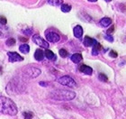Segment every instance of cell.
I'll return each instance as SVG.
<instances>
[{
  "label": "cell",
  "mask_w": 126,
  "mask_h": 119,
  "mask_svg": "<svg viewBox=\"0 0 126 119\" xmlns=\"http://www.w3.org/2000/svg\"><path fill=\"white\" fill-rule=\"evenodd\" d=\"M0 113L13 117L17 115L18 109L12 99L1 96L0 97Z\"/></svg>",
  "instance_id": "obj_1"
},
{
  "label": "cell",
  "mask_w": 126,
  "mask_h": 119,
  "mask_svg": "<svg viewBox=\"0 0 126 119\" xmlns=\"http://www.w3.org/2000/svg\"><path fill=\"white\" fill-rule=\"evenodd\" d=\"M75 97H76V93L66 89L53 90L50 94V98L58 101H69L75 98Z\"/></svg>",
  "instance_id": "obj_2"
},
{
  "label": "cell",
  "mask_w": 126,
  "mask_h": 119,
  "mask_svg": "<svg viewBox=\"0 0 126 119\" xmlns=\"http://www.w3.org/2000/svg\"><path fill=\"white\" fill-rule=\"evenodd\" d=\"M57 82L63 86H67L68 87H76L77 83L73 79L69 76H63L60 79H57Z\"/></svg>",
  "instance_id": "obj_3"
},
{
  "label": "cell",
  "mask_w": 126,
  "mask_h": 119,
  "mask_svg": "<svg viewBox=\"0 0 126 119\" xmlns=\"http://www.w3.org/2000/svg\"><path fill=\"white\" fill-rule=\"evenodd\" d=\"M25 74L29 78L34 79V78H37L41 74V69H37V68H34V67H29V68H27L26 70H25Z\"/></svg>",
  "instance_id": "obj_4"
},
{
  "label": "cell",
  "mask_w": 126,
  "mask_h": 119,
  "mask_svg": "<svg viewBox=\"0 0 126 119\" xmlns=\"http://www.w3.org/2000/svg\"><path fill=\"white\" fill-rule=\"evenodd\" d=\"M8 60L10 62H17V61H23L24 58L20 54H18L16 51H8L7 52Z\"/></svg>",
  "instance_id": "obj_5"
},
{
  "label": "cell",
  "mask_w": 126,
  "mask_h": 119,
  "mask_svg": "<svg viewBox=\"0 0 126 119\" xmlns=\"http://www.w3.org/2000/svg\"><path fill=\"white\" fill-rule=\"evenodd\" d=\"M32 41H33V42H35L37 45H39L40 47H42L44 48V49H48L49 48V43H48L45 40H43L42 37H40L39 35H33L32 36Z\"/></svg>",
  "instance_id": "obj_6"
},
{
  "label": "cell",
  "mask_w": 126,
  "mask_h": 119,
  "mask_svg": "<svg viewBox=\"0 0 126 119\" xmlns=\"http://www.w3.org/2000/svg\"><path fill=\"white\" fill-rule=\"evenodd\" d=\"M46 39H47L48 42H59V41L61 40V37H60V35H59L57 33L50 32V33H48L47 34H46Z\"/></svg>",
  "instance_id": "obj_7"
},
{
  "label": "cell",
  "mask_w": 126,
  "mask_h": 119,
  "mask_svg": "<svg viewBox=\"0 0 126 119\" xmlns=\"http://www.w3.org/2000/svg\"><path fill=\"white\" fill-rule=\"evenodd\" d=\"M79 70H80L82 73L87 74V75H91L93 73L92 68H90L89 66H87V65H80V66H79Z\"/></svg>",
  "instance_id": "obj_8"
},
{
  "label": "cell",
  "mask_w": 126,
  "mask_h": 119,
  "mask_svg": "<svg viewBox=\"0 0 126 119\" xmlns=\"http://www.w3.org/2000/svg\"><path fill=\"white\" fill-rule=\"evenodd\" d=\"M73 33L76 38H81L82 35H83V29L80 25H77L73 29Z\"/></svg>",
  "instance_id": "obj_9"
},
{
  "label": "cell",
  "mask_w": 126,
  "mask_h": 119,
  "mask_svg": "<svg viewBox=\"0 0 126 119\" xmlns=\"http://www.w3.org/2000/svg\"><path fill=\"white\" fill-rule=\"evenodd\" d=\"M34 58H35L36 61H42L43 58H44V52H43V51L40 50V49L35 51V52H34Z\"/></svg>",
  "instance_id": "obj_10"
},
{
  "label": "cell",
  "mask_w": 126,
  "mask_h": 119,
  "mask_svg": "<svg viewBox=\"0 0 126 119\" xmlns=\"http://www.w3.org/2000/svg\"><path fill=\"white\" fill-rule=\"evenodd\" d=\"M44 56L48 59V60H50V61H55L56 60V55L53 53V51H51L50 50L45 51Z\"/></svg>",
  "instance_id": "obj_11"
},
{
  "label": "cell",
  "mask_w": 126,
  "mask_h": 119,
  "mask_svg": "<svg viewBox=\"0 0 126 119\" xmlns=\"http://www.w3.org/2000/svg\"><path fill=\"white\" fill-rule=\"evenodd\" d=\"M96 42L95 40L92 39V38L88 37V36H86L84 39V45L86 47H89V46H93L94 44V42Z\"/></svg>",
  "instance_id": "obj_12"
},
{
  "label": "cell",
  "mask_w": 126,
  "mask_h": 119,
  "mask_svg": "<svg viewBox=\"0 0 126 119\" xmlns=\"http://www.w3.org/2000/svg\"><path fill=\"white\" fill-rule=\"evenodd\" d=\"M101 50H102V46H101V44L97 42H94V44L93 45V51H92L93 55H97L98 52H99Z\"/></svg>",
  "instance_id": "obj_13"
},
{
  "label": "cell",
  "mask_w": 126,
  "mask_h": 119,
  "mask_svg": "<svg viewBox=\"0 0 126 119\" xmlns=\"http://www.w3.org/2000/svg\"><path fill=\"white\" fill-rule=\"evenodd\" d=\"M71 61H73L74 63H79L82 61V55L79 53H75L70 57Z\"/></svg>",
  "instance_id": "obj_14"
},
{
  "label": "cell",
  "mask_w": 126,
  "mask_h": 119,
  "mask_svg": "<svg viewBox=\"0 0 126 119\" xmlns=\"http://www.w3.org/2000/svg\"><path fill=\"white\" fill-rule=\"evenodd\" d=\"M111 23H112V20H111V18H108V17H105V18L101 19V21H100V24L103 27L109 26L111 24Z\"/></svg>",
  "instance_id": "obj_15"
},
{
  "label": "cell",
  "mask_w": 126,
  "mask_h": 119,
  "mask_svg": "<svg viewBox=\"0 0 126 119\" xmlns=\"http://www.w3.org/2000/svg\"><path fill=\"white\" fill-rule=\"evenodd\" d=\"M19 50L22 53L24 54H27V53L30 51V47L28 44H22L20 47H19Z\"/></svg>",
  "instance_id": "obj_16"
},
{
  "label": "cell",
  "mask_w": 126,
  "mask_h": 119,
  "mask_svg": "<svg viewBox=\"0 0 126 119\" xmlns=\"http://www.w3.org/2000/svg\"><path fill=\"white\" fill-rule=\"evenodd\" d=\"M70 10H71V6L69 5L63 4V5H61V11H62V12H64V13H68Z\"/></svg>",
  "instance_id": "obj_17"
},
{
  "label": "cell",
  "mask_w": 126,
  "mask_h": 119,
  "mask_svg": "<svg viewBox=\"0 0 126 119\" xmlns=\"http://www.w3.org/2000/svg\"><path fill=\"white\" fill-rule=\"evenodd\" d=\"M6 30L7 28L5 26H3L2 28H0V38H4L6 35Z\"/></svg>",
  "instance_id": "obj_18"
},
{
  "label": "cell",
  "mask_w": 126,
  "mask_h": 119,
  "mask_svg": "<svg viewBox=\"0 0 126 119\" xmlns=\"http://www.w3.org/2000/svg\"><path fill=\"white\" fill-rule=\"evenodd\" d=\"M15 44H16V40L14 39V38L7 39V41H6V45L7 46H14Z\"/></svg>",
  "instance_id": "obj_19"
},
{
  "label": "cell",
  "mask_w": 126,
  "mask_h": 119,
  "mask_svg": "<svg viewBox=\"0 0 126 119\" xmlns=\"http://www.w3.org/2000/svg\"><path fill=\"white\" fill-rule=\"evenodd\" d=\"M24 119H32L33 117V114L32 112H25L24 113Z\"/></svg>",
  "instance_id": "obj_20"
},
{
  "label": "cell",
  "mask_w": 126,
  "mask_h": 119,
  "mask_svg": "<svg viewBox=\"0 0 126 119\" xmlns=\"http://www.w3.org/2000/svg\"><path fill=\"white\" fill-rule=\"evenodd\" d=\"M59 53H60V55H61L62 58H65V57H67V55H68V51H67L65 49H61V50L59 51Z\"/></svg>",
  "instance_id": "obj_21"
},
{
  "label": "cell",
  "mask_w": 126,
  "mask_h": 119,
  "mask_svg": "<svg viewBox=\"0 0 126 119\" xmlns=\"http://www.w3.org/2000/svg\"><path fill=\"white\" fill-rule=\"evenodd\" d=\"M99 79L101 80V81H105V82H106L108 80V78L105 76V74H103V73H101V74H99Z\"/></svg>",
  "instance_id": "obj_22"
},
{
  "label": "cell",
  "mask_w": 126,
  "mask_h": 119,
  "mask_svg": "<svg viewBox=\"0 0 126 119\" xmlns=\"http://www.w3.org/2000/svg\"><path fill=\"white\" fill-rule=\"evenodd\" d=\"M49 4L50 5H61L62 4V1H49Z\"/></svg>",
  "instance_id": "obj_23"
},
{
  "label": "cell",
  "mask_w": 126,
  "mask_h": 119,
  "mask_svg": "<svg viewBox=\"0 0 126 119\" xmlns=\"http://www.w3.org/2000/svg\"><path fill=\"white\" fill-rule=\"evenodd\" d=\"M0 24H3V25L6 24V18L5 16H0Z\"/></svg>",
  "instance_id": "obj_24"
},
{
  "label": "cell",
  "mask_w": 126,
  "mask_h": 119,
  "mask_svg": "<svg viewBox=\"0 0 126 119\" xmlns=\"http://www.w3.org/2000/svg\"><path fill=\"white\" fill-rule=\"evenodd\" d=\"M110 56L111 57H113V58H116L117 57V52L114 51H110Z\"/></svg>",
  "instance_id": "obj_25"
},
{
  "label": "cell",
  "mask_w": 126,
  "mask_h": 119,
  "mask_svg": "<svg viewBox=\"0 0 126 119\" xmlns=\"http://www.w3.org/2000/svg\"><path fill=\"white\" fill-rule=\"evenodd\" d=\"M105 39H106L107 41H109V42H113V38L112 37L111 35H105Z\"/></svg>",
  "instance_id": "obj_26"
},
{
  "label": "cell",
  "mask_w": 126,
  "mask_h": 119,
  "mask_svg": "<svg viewBox=\"0 0 126 119\" xmlns=\"http://www.w3.org/2000/svg\"><path fill=\"white\" fill-rule=\"evenodd\" d=\"M113 28H114V26H113V25H112V26L110 27V28H109V29L107 30V34H110V33H113Z\"/></svg>",
  "instance_id": "obj_27"
},
{
  "label": "cell",
  "mask_w": 126,
  "mask_h": 119,
  "mask_svg": "<svg viewBox=\"0 0 126 119\" xmlns=\"http://www.w3.org/2000/svg\"><path fill=\"white\" fill-rule=\"evenodd\" d=\"M23 33H24V34H31L32 33V30H27V31H23Z\"/></svg>",
  "instance_id": "obj_28"
},
{
  "label": "cell",
  "mask_w": 126,
  "mask_h": 119,
  "mask_svg": "<svg viewBox=\"0 0 126 119\" xmlns=\"http://www.w3.org/2000/svg\"><path fill=\"white\" fill-rule=\"evenodd\" d=\"M40 85H42L43 87H47V83H45V82H40Z\"/></svg>",
  "instance_id": "obj_29"
}]
</instances>
